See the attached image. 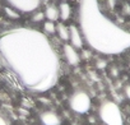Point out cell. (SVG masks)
Masks as SVG:
<instances>
[{
  "label": "cell",
  "instance_id": "obj_1",
  "mask_svg": "<svg viewBox=\"0 0 130 125\" xmlns=\"http://www.w3.org/2000/svg\"><path fill=\"white\" fill-rule=\"evenodd\" d=\"M0 60L21 86L31 92H46L59 81L57 51L38 29L14 27L2 32Z\"/></svg>",
  "mask_w": 130,
  "mask_h": 125
},
{
  "label": "cell",
  "instance_id": "obj_2",
  "mask_svg": "<svg viewBox=\"0 0 130 125\" xmlns=\"http://www.w3.org/2000/svg\"><path fill=\"white\" fill-rule=\"evenodd\" d=\"M78 21L83 40L92 50L117 55L130 49V31L110 19L98 0H79Z\"/></svg>",
  "mask_w": 130,
  "mask_h": 125
},
{
  "label": "cell",
  "instance_id": "obj_3",
  "mask_svg": "<svg viewBox=\"0 0 130 125\" xmlns=\"http://www.w3.org/2000/svg\"><path fill=\"white\" fill-rule=\"evenodd\" d=\"M100 117L106 125H124L121 110L112 101H105L101 105Z\"/></svg>",
  "mask_w": 130,
  "mask_h": 125
},
{
  "label": "cell",
  "instance_id": "obj_4",
  "mask_svg": "<svg viewBox=\"0 0 130 125\" xmlns=\"http://www.w3.org/2000/svg\"><path fill=\"white\" fill-rule=\"evenodd\" d=\"M69 106L77 114H86L91 108V97L82 89L75 91L69 98Z\"/></svg>",
  "mask_w": 130,
  "mask_h": 125
},
{
  "label": "cell",
  "instance_id": "obj_5",
  "mask_svg": "<svg viewBox=\"0 0 130 125\" xmlns=\"http://www.w3.org/2000/svg\"><path fill=\"white\" fill-rule=\"evenodd\" d=\"M5 2L10 8L18 10L19 13L36 12L42 4V0H5Z\"/></svg>",
  "mask_w": 130,
  "mask_h": 125
},
{
  "label": "cell",
  "instance_id": "obj_6",
  "mask_svg": "<svg viewBox=\"0 0 130 125\" xmlns=\"http://www.w3.org/2000/svg\"><path fill=\"white\" fill-rule=\"evenodd\" d=\"M69 40H70V45L75 49H80L83 46V36L80 29L77 26L69 27Z\"/></svg>",
  "mask_w": 130,
  "mask_h": 125
},
{
  "label": "cell",
  "instance_id": "obj_7",
  "mask_svg": "<svg viewBox=\"0 0 130 125\" xmlns=\"http://www.w3.org/2000/svg\"><path fill=\"white\" fill-rule=\"evenodd\" d=\"M64 55H65V59L68 60V63L70 65H78L79 64L80 57H79L75 47H73L70 43L64 45Z\"/></svg>",
  "mask_w": 130,
  "mask_h": 125
},
{
  "label": "cell",
  "instance_id": "obj_8",
  "mask_svg": "<svg viewBox=\"0 0 130 125\" xmlns=\"http://www.w3.org/2000/svg\"><path fill=\"white\" fill-rule=\"evenodd\" d=\"M40 119L43 125H61L60 116L54 111H43L40 115Z\"/></svg>",
  "mask_w": 130,
  "mask_h": 125
},
{
  "label": "cell",
  "instance_id": "obj_9",
  "mask_svg": "<svg viewBox=\"0 0 130 125\" xmlns=\"http://www.w3.org/2000/svg\"><path fill=\"white\" fill-rule=\"evenodd\" d=\"M43 14L47 18V21H51V22H55V21H57L60 18V15H59V8L56 5H54V4L47 5Z\"/></svg>",
  "mask_w": 130,
  "mask_h": 125
},
{
  "label": "cell",
  "instance_id": "obj_10",
  "mask_svg": "<svg viewBox=\"0 0 130 125\" xmlns=\"http://www.w3.org/2000/svg\"><path fill=\"white\" fill-rule=\"evenodd\" d=\"M57 8H59V15H60V18L62 21H68L70 18V15H72V8H70V5L67 2L60 3V5Z\"/></svg>",
  "mask_w": 130,
  "mask_h": 125
},
{
  "label": "cell",
  "instance_id": "obj_11",
  "mask_svg": "<svg viewBox=\"0 0 130 125\" xmlns=\"http://www.w3.org/2000/svg\"><path fill=\"white\" fill-rule=\"evenodd\" d=\"M56 32H57L59 37H60L62 41H68V40H69V28L65 26V24H62V23L57 24V26H56Z\"/></svg>",
  "mask_w": 130,
  "mask_h": 125
},
{
  "label": "cell",
  "instance_id": "obj_12",
  "mask_svg": "<svg viewBox=\"0 0 130 125\" xmlns=\"http://www.w3.org/2000/svg\"><path fill=\"white\" fill-rule=\"evenodd\" d=\"M43 28H45V32H46V33H50V35H52V33H55V32H56V26H55V23H54V22H51V21L45 22Z\"/></svg>",
  "mask_w": 130,
  "mask_h": 125
},
{
  "label": "cell",
  "instance_id": "obj_13",
  "mask_svg": "<svg viewBox=\"0 0 130 125\" xmlns=\"http://www.w3.org/2000/svg\"><path fill=\"white\" fill-rule=\"evenodd\" d=\"M4 10H5V13H7V15H9L10 18H18L19 17V12L18 10H15V9H13V8H10V7H5L4 8Z\"/></svg>",
  "mask_w": 130,
  "mask_h": 125
},
{
  "label": "cell",
  "instance_id": "obj_14",
  "mask_svg": "<svg viewBox=\"0 0 130 125\" xmlns=\"http://www.w3.org/2000/svg\"><path fill=\"white\" fill-rule=\"evenodd\" d=\"M43 17H45V14H43V13H37V14H35V15H33V21H35V22H40V21H42V19H43Z\"/></svg>",
  "mask_w": 130,
  "mask_h": 125
},
{
  "label": "cell",
  "instance_id": "obj_15",
  "mask_svg": "<svg viewBox=\"0 0 130 125\" xmlns=\"http://www.w3.org/2000/svg\"><path fill=\"white\" fill-rule=\"evenodd\" d=\"M0 125H9V122H8V120L0 114Z\"/></svg>",
  "mask_w": 130,
  "mask_h": 125
},
{
  "label": "cell",
  "instance_id": "obj_16",
  "mask_svg": "<svg viewBox=\"0 0 130 125\" xmlns=\"http://www.w3.org/2000/svg\"><path fill=\"white\" fill-rule=\"evenodd\" d=\"M125 92H126V95H127V97L130 98V86H127V87L125 88Z\"/></svg>",
  "mask_w": 130,
  "mask_h": 125
}]
</instances>
